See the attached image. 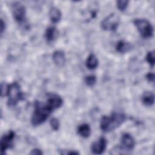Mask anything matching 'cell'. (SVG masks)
Listing matches in <instances>:
<instances>
[{
  "label": "cell",
  "instance_id": "obj_11",
  "mask_svg": "<svg viewBox=\"0 0 155 155\" xmlns=\"http://www.w3.org/2000/svg\"><path fill=\"white\" fill-rule=\"evenodd\" d=\"M54 63L58 66H62L65 62V53L62 50L55 51L52 56Z\"/></svg>",
  "mask_w": 155,
  "mask_h": 155
},
{
  "label": "cell",
  "instance_id": "obj_23",
  "mask_svg": "<svg viewBox=\"0 0 155 155\" xmlns=\"http://www.w3.org/2000/svg\"><path fill=\"white\" fill-rule=\"evenodd\" d=\"M146 79L150 82H154V74L153 73H148L146 75Z\"/></svg>",
  "mask_w": 155,
  "mask_h": 155
},
{
  "label": "cell",
  "instance_id": "obj_14",
  "mask_svg": "<svg viewBox=\"0 0 155 155\" xmlns=\"http://www.w3.org/2000/svg\"><path fill=\"white\" fill-rule=\"evenodd\" d=\"M142 102L145 106H151L153 105L154 102V95L151 91L144 92L141 97Z\"/></svg>",
  "mask_w": 155,
  "mask_h": 155
},
{
  "label": "cell",
  "instance_id": "obj_8",
  "mask_svg": "<svg viewBox=\"0 0 155 155\" xmlns=\"http://www.w3.org/2000/svg\"><path fill=\"white\" fill-rule=\"evenodd\" d=\"M46 103L53 110H54L62 106L63 100L58 94L50 93L48 94Z\"/></svg>",
  "mask_w": 155,
  "mask_h": 155
},
{
  "label": "cell",
  "instance_id": "obj_1",
  "mask_svg": "<svg viewBox=\"0 0 155 155\" xmlns=\"http://www.w3.org/2000/svg\"><path fill=\"white\" fill-rule=\"evenodd\" d=\"M126 119V116L120 113H113L110 116H103L100 127L104 132H110L118 128Z\"/></svg>",
  "mask_w": 155,
  "mask_h": 155
},
{
  "label": "cell",
  "instance_id": "obj_25",
  "mask_svg": "<svg viewBox=\"0 0 155 155\" xmlns=\"http://www.w3.org/2000/svg\"><path fill=\"white\" fill-rule=\"evenodd\" d=\"M5 29V23L2 19H1V35H2Z\"/></svg>",
  "mask_w": 155,
  "mask_h": 155
},
{
  "label": "cell",
  "instance_id": "obj_16",
  "mask_svg": "<svg viewBox=\"0 0 155 155\" xmlns=\"http://www.w3.org/2000/svg\"><path fill=\"white\" fill-rule=\"evenodd\" d=\"M98 59L94 54H90L87 58L85 64L90 70L95 69L98 66Z\"/></svg>",
  "mask_w": 155,
  "mask_h": 155
},
{
  "label": "cell",
  "instance_id": "obj_7",
  "mask_svg": "<svg viewBox=\"0 0 155 155\" xmlns=\"http://www.w3.org/2000/svg\"><path fill=\"white\" fill-rule=\"evenodd\" d=\"M15 137V133L10 130L7 134L3 135L1 138L0 145L1 152L2 154H5L6 150L8 148H11L13 145V140Z\"/></svg>",
  "mask_w": 155,
  "mask_h": 155
},
{
  "label": "cell",
  "instance_id": "obj_19",
  "mask_svg": "<svg viewBox=\"0 0 155 155\" xmlns=\"http://www.w3.org/2000/svg\"><path fill=\"white\" fill-rule=\"evenodd\" d=\"M85 82L89 87H93L96 82V78L94 75H89L85 78Z\"/></svg>",
  "mask_w": 155,
  "mask_h": 155
},
{
  "label": "cell",
  "instance_id": "obj_13",
  "mask_svg": "<svg viewBox=\"0 0 155 155\" xmlns=\"http://www.w3.org/2000/svg\"><path fill=\"white\" fill-rule=\"evenodd\" d=\"M78 133L84 138L88 137L91 134V128L88 124H82L79 125L77 129Z\"/></svg>",
  "mask_w": 155,
  "mask_h": 155
},
{
  "label": "cell",
  "instance_id": "obj_22",
  "mask_svg": "<svg viewBox=\"0 0 155 155\" xmlns=\"http://www.w3.org/2000/svg\"><path fill=\"white\" fill-rule=\"evenodd\" d=\"M1 87V97H4L5 96H7L8 85L5 84V83H2Z\"/></svg>",
  "mask_w": 155,
  "mask_h": 155
},
{
  "label": "cell",
  "instance_id": "obj_21",
  "mask_svg": "<svg viewBox=\"0 0 155 155\" xmlns=\"http://www.w3.org/2000/svg\"><path fill=\"white\" fill-rule=\"evenodd\" d=\"M50 126L51 127V128L54 130V131H58L59 128L60 127V124H59V121L57 118L53 117L50 120Z\"/></svg>",
  "mask_w": 155,
  "mask_h": 155
},
{
  "label": "cell",
  "instance_id": "obj_10",
  "mask_svg": "<svg viewBox=\"0 0 155 155\" xmlns=\"http://www.w3.org/2000/svg\"><path fill=\"white\" fill-rule=\"evenodd\" d=\"M122 148L126 150H132L135 147V140L129 133H124L121 137Z\"/></svg>",
  "mask_w": 155,
  "mask_h": 155
},
{
  "label": "cell",
  "instance_id": "obj_15",
  "mask_svg": "<svg viewBox=\"0 0 155 155\" xmlns=\"http://www.w3.org/2000/svg\"><path fill=\"white\" fill-rule=\"evenodd\" d=\"M49 17L53 23H57L61 20L62 13L59 8L53 7L50 9Z\"/></svg>",
  "mask_w": 155,
  "mask_h": 155
},
{
  "label": "cell",
  "instance_id": "obj_5",
  "mask_svg": "<svg viewBox=\"0 0 155 155\" xmlns=\"http://www.w3.org/2000/svg\"><path fill=\"white\" fill-rule=\"evenodd\" d=\"M120 24V18L115 13L105 17L101 23V28L106 31H115Z\"/></svg>",
  "mask_w": 155,
  "mask_h": 155
},
{
  "label": "cell",
  "instance_id": "obj_17",
  "mask_svg": "<svg viewBox=\"0 0 155 155\" xmlns=\"http://www.w3.org/2000/svg\"><path fill=\"white\" fill-rule=\"evenodd\" d=\"M131 48V45L129 42L124 41H119L116 46V50L120 53H125L130 51Z\"/></svg>",
  "mask_w": 155,
  "mask_h": 155
},
{
  "label": "cell",
  "instance_id": "obj_18",
  "mask_svg": "<svg viewBox=\"0 0 155 155\" xmlns=\"http://www.w3.org/2000/svg\"><path fill=\"white\" fill-rule=\"evenodd\" d=\"M146 61L148 62L150 65L151 67H154V61H155V56H154V51H151L147 53L146 57H145Z\"/></svg>",
  "mask_w": 155,
  "mask_h": 155
},
{
  "label": "cell",
  "instance_id": "obj_24",
  "mask_svg": "<svg viewBox=\"0 0 155 155\" xmlns=\"http://www.w3.org/2000/svg\"><path fill=\"white\" fill-rule=\"evenodd\" d=\"M43 154V152L39 148H35L31 150L30 153V154L31 155H41Z\"/></svg>",
  "mask_w": 155,
  "mask_h": 155
},
{
  "label": "cell",
  "instance_id": "obj_9",
  "mask_svg": "<svg viewBox=\"0 0 155 155\" xmlns=\"http://www.w3.org/2000/svg\"><path fill=\"white\" fill-rule=\"evenodd\" d=\"M107 145V139L104 137H101L97 141H96L92 143L91 151L95 154H101L105 151Z\"/></svg>",
  "mask_w": 155,
  "mask_h": 155
},
{
  "label": "cell",
  "instance_id": "obj_20",
  "mask_svg": "<svg viewBox=\"0 0 155 155\" xmlns=\"http://www.w3.org/2000/svg\"><path fill=\"white\" fill-rule=\"evenodd\" d=\"M129 1L126 0H119L116 2L117 7L120 11H124L128 5Z\"/></svg>",
  "mask_w": 155,
  "mask_h": 155
},
{
  "label": "cell",
  "instance_id": "obj_6",
  "mask_svg": "<svg viewBox=\"0 0 155 155\" xmlns=\"http://www.w3.org/2000/svg\"><path fill=\"white\" fill-rule=\"evenodd\" d=\"M13 16L18 23L24 22L25 19V7L20 2H15L11 6Z\"/></svg>",
  "mask_w": 155,
  "mask_h": 155
},
{
  "label": "cell",
  "instance_id": "obj_12",
  "mask_svg": "<svg viewBox=\"0 0 155 155\" xmlns=\"http://www.w3.org/2000/svg\"><path fill=\"white\" fill-rule=\"evenodd\" d=\"M58 30L54 26L48 27L45 32V38L48 42L54 41L58 36Z\"/></svg>",
  "mask_w": 155,
  "mask_h": 155
},
{
  "label": "cell",
  "instance_id": "obj_26",
  "mask_svg": "<svg viewBox=\"0 0 155 155\" xmlns=\"http://www.w3.org/2000/svg\"><path fill=\"white\" fill-rule=\"evenodd\" d=\"M61 154H79V153L78 151H62V153H61Z\"/></svg>",
  "mask_w": 155,
  "mask_h": 155
},
{
  "label": "cell",
  "instance_id": "obj_4",
  "mask_svg": "<svg viewBox=\"0 0 155 155\" xmlns=\"http://www.w3.org/2000/svg\"><path fill=\"white\" fill-rule=\"evenodd\" d=\"M134 24L143 38H150L153 36V27L147 19H136L134 20Z\"/></svg>",
  "mask_w": 155,
  "mask_h": 155
},
{
  "label": "cell",
  "instance_id": "obj_3",
  "mask_svg": "<svg viewBox=\"0 0 155 155\" xmlns=\"http://www.w3.org/2000/svg\"><path fill=\"white\" fill-rule=\"evenodd\" d=\"M7 96H8L7 105L8 107H15L20 101L24 99L23 93L17 82L8 85Z\"/></svg>",
  "mask_w": 155,
  "mask_h": 155
},
{
  "label": "cell",
  "instance_id": "obj_2",
  "mask_svg": "<svg viewBox=\"0 0 155 155\" xmlns=\"http://www.w3.org/2000/svg\"><path fill=\"white\" fill-rule=\"evenodd\" d=\"M53 110L47 105L39 101L35 103L34 111L31 116V122L33 126H38L44 122Z\"/></svg>",
  "mask_w": 155,
  "mask_h": 155
}]
</instances>
